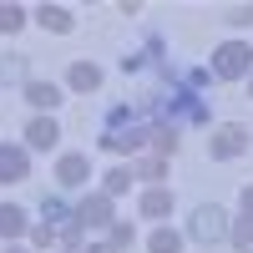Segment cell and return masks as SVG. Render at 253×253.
Wrapping results in <instances>:
<instances>
[{"mask_svg": "<svg viewBox=\"0 0 253 253\" xmlns=\"http://www.w3.org/2000/svg\"><path fill=\"white\" fill-rule=\"evenodd\" d=\"M56 147H61L56 117H31V126H26V152H56Z\"/></svg>", "mask_w": 253, "mask_h": 253, "instance_id": "10", "label": "cell"}, {"mask_svg": "<svg viewBox=\"0 0 253 253\" xmlns=\"http://www.w3.org/2000/svg\"><path fill=\"white\" fill-rule=\"evenodd\" d=\"M26 20H31V10H26V5H10V0H0V36H15Z\"/></svg>", "mask_w": 253, "mask_h": 253, "instance_id": "20", "label": "cell"}, {"mask_svg": "<svg viewBox=\"0 0 253 253\" xmlns=\"http://www.w3.org/2000/svg\"><path fill=\"white\" fill-rule=\"evenodd\" d=\"M20 91H26V101H31V107L41 112V117H51L56 107H61V101H66V96H61V86H56V81H26V86H20Z\"/></svg>", "mask_w": 253, "mask_h": 253, "instance_id": "12", "label": "cell"}, {"mask_svg": "<svg viewBox=\"0 0 253 253\" xmlns=\"http://www.w3.org/2000/svg\"><path fill=\"white\" fill-rule=\"evenodd\" d=\"M172 208H177V198H172V187H147V193L137 198V213L142 218H152V223H167V218H172Z\"/></svg>", "mask_w": 253, "mask_h": 253, "instance_id": "8", "label": "cell"}, {"mask_svg": "<svg viewBox=\"0 0 253 253\" xmlns=\"http://www.w3.org/2000/svg\"><path fill=\"white\" fill-rule=\"evenodd\" d=\"M61 253H66V248H61Z\"/></svg>", "mask_w": 253, "mask_h": 253, "instance_id": "27", "label": "cell"}, {"mask_svg": "<svg viewBox=\"0 0 253 253\" xmlns=\"http://www.w3.org/2000/svg\"><path fill=\"white\" fill-rule=\"evenodd\" d=\"M76 223H81V233H86V228H112L117 223V198H107L96 187V193H86L76 203Z\"/></svg>", "mask_w": 253, "mask_h": 253, "instance_id": "4", "label": "cell"}, {"mask_svg": "<svg viewBox=\"0 0 253 253\" xmlns=\"http://www.w3.org/2000/svg\"><path fill=\"white\" fill-rule=\"evenodd\" d=\"M248 96H253V76H248Z\"/></svg>", "mask_w": 253, "mask_h": 253, "instance_id": "26", "label": "cell"}, {"mask_svg": "<svg viewBox=\"0 0 253 253\" xmlns=\"http://www.w3.org/2000/svg\"><path fill=\"white\" fill-rule=\"evenodd\" d=\"M81 253H117V248H112V243H86Z\"/></svg>", "mask_w": 253, "mask_h": 253, "instance_id": "24", "label": "cell"}, {"mask_svg": "<svg viewBox=\"0 0 253 253\" xmlns=\"http://www.w3.org/2000/svg\"><path fill=\"white\" fill-rule=\"evenodd\" d=\"M132 238H137V228H132V223H126V218H117V223L107 228V243H112L117 253H126V248H132Z\"/></svg>", "mask_w": 253, "mask_h": 253, "instance_id": "21", "label": "cell"}, {"mask_svg": "<svg viewBox=\"0 0 253 253\" xmlns=\"http://www.w3.org/2000/svg\"><path fill=\"white\" fill-rule=\"evenodd\" d=\"M182 233H177V228H167V223H157L152 228V238H147V253H182Z\"/></svg>", "mask_w": 253, "mask_h": 253, "instance_id": "17", "label": "cell"}, {"mask_svg": "<svg viewBox=\"0 0 253 253\" xmlns=\"http://www.w3.org/2000/svg\"><path fill=\"white\" fill-rule=\"evenodd\" d=\"M0 81H5V86H26L31 81V56H0Z\"/></svg>", "mask_w": 253, "mask_h": 253, "instance_id": "15", "label": "cell"}, {"mask_svg": "<svg viewBox=\"0 0 253 253\" xmlns=\"http://www.w3.org/2000/svg\"><path fill=\"white\" fill-rule=\"evenodd\" d=\"M228 228H233V213H228V208H218V203H203V208H193V218H187V233H182V238L213 248V243H228Z\"/></svg>", "mask_w": 253, "mask_h": 253, "instance_id": "1", "label": "cell"}, {"mask_svg": "<svg viewBox=\"0 0 253 253\" xmlns=\"http://www.w3.org/2000/svg\"><path fill=\"white\" fill-rule=\"evenodd\" d=\"M5 253H31V248H20V243H5Z\"/></svg>", "mask_w": 253, "mask_h": 253, "instance_id": "25", "label": "cell"}, {"mask_svg": "<svg viewBox=\"0 0 253 253\" xmlns=\"http://www.w3.org/2000/svg\"><path fill=\"white\" fill-rule=\"evenodd\" d=\"M248 142H253V132L243 122H223V126L208 132V157H213V162H233V157L248 152Z\"/></svg>", "mask_w": 253, "mask_h": 253, "instance_id": "3", "label": "cell"}, {"mask_svg": "<svg viewBox=\"0 0 253 253\" xmlns=\"http://www.w3.org/2000/svg\"><path fill=\"white\" fill-rule=\"evenodd\" d=\"M66 86L71 91H96L101 86V66H96V61H71V66H66Z\"/></svg>", "mask_w": 253, "mask_h": 253, "instance_id": "14", "label": "cell"}, {"mask_svg": "<svg viewBox=\"0 0 253 253\" xmlns=\"http://www.w3.org/2000/svg\"><path fill=\"white\" fill-rule=\"evenodd\" d=\"M223 15L233 20V26H253V5H228Z\"/></svg>", "mask_w": 253, "mask_h": 253, "instance_id": "23", "label": "cell"}, {"mask_svg": "<svg viewBox=\"0 0 253 253\" xmlns=\"http://www.w3.org/2000/svg\"><path fill=\"white\" fill-rule=\"evenodd\" d=\"M132 177H142L147 187H162V177H167V157H157V152H152V157H137V162H132Z\"/></svg>", "mask_w": 253, "mask_h": 253, "instance_id": "16", "label": "cell"}, {"mask_svg": "<svg viewBox=\"0 0 253 253\" xmlns=\"http://www.w3.org/2000/svg\"><path fill=\"white\" fill-rule=\"evenodd\" d=\"M31 243H36V248H56V243H61V233H56L51 223H36V228H31Z\"/></svg>", "mask_w": 253, "mask_h": 253, "instance_id": "22", "label": "cell"}, {"mask_svg": "<svg viewBox=\"0 0 253 253\" xmlns=\"http://www.w3.org/2000/svg\"><path fill=\"white\" fill-rule=\"evenodd\" d=\"M208 71H213V81H248L253 76V46L248 41H223L213 51V61H208Z\"/></svg>", "mask_w": 253, "mask_h": 253, "instance_id": "2", "label": "cell"}, {"mask_svg": "<svg viewBox=\"0 0 253 253\" xmlns=\"http://www.w3.org/2000/svg\"><path fill=\"white\" fill-rule=\"evenodd\" d=\"M228 243H233L238 253L253 248V182L238 193V218H233V228H228Z\"/></svg>", "mask_w": 253, "mask_h": 253, "instance_id": "6", "label": "cell"}, {"mask_svg": "<svg viewBox=\"0 0 253 253\" xmlns=\"http://www.w3.org/2000/svg\"><path fill=\"white\" fill-rule=\"evenodd\" d=\"M177 142H182V137H177V122H152V152H157V157H172Z\"/></svg>", "mask_w": 253, "mask_h": 253, "instance_id": "19", "label": "cell"}, {"mask_svg": "<svg viewBox=\"0 0 253 253\" xmlns=\"http://www.w3.org/2000/svg\"><path fill=\"white\" fill-rule=\"evenodd\" d=\"M41 218L61 233L66 223H76V203H66V193H51V198H41Z\"/></svg>", "mask_w": 253, "mask_h": 253, "instance_id": "13", "label": "cell"}, {"mask_svg": "<svg viewBox=\"0 0 253 253\" xmlns=\"http://www.w3.org/2000/svg\"><path fill=\"white\" fill-rule=\"evenodd\" d=\"M31 213L20 203H0V243H15V238H31Z\"/></svg>", "mask_w": 253, "mask_h": 253, "instance_id": "11", "label": "cell"}, {"mask_svg": "<svg viewBox=\"0 0 253 253\" xmlns=\"http://www.w3.org/2000/svg\"><path fill=\"white\" fill-rule=\"evenodd\" d=\"M132 182H137V177H132V167L117 162V167H107V172H101V193H107V198H122Z\"/></svg>", "mask_w": 253, "mask_h": 253, "instance_id": "18", "label": "cell"}, {"mask_svg": "<svg viewBox=\"0 0 253 253\" xmlns=\"http://www.w3.org/2000/svg\"><path fill=\"white\" fill-rule=\"evenodd\" d=\"M86 177H91V157L86 152H61L56 157V187H61V193L86 187Z\"/></svg>", "mask_w": 253, "mask_h": 253, "instance_id": "5", "label": "cell"}, {"mask_svg": "<svg viewBox=\"0 0 253 253\" xmlns=\"http://www.w3.org/2000/svg\"><path fill=\"white\" fill-rule=\"evenodd\" d=\"M31 20L41 31H56V36H71L76 31V15H71V5H51V0H41V5L31 10Z\"/></svg>", "mask_w": 253, "mask_h": 253, "instance_id": "9", "label": "cell"}, {"mask_svg": "<svg viewBox=\"0 0 253 253\" xmlns=\"http://www.w3.org/2000/svg\"><path fill=\"white\" fill-rule=\"evenodd\" d=\"M26 177H31L26 142H0V182H26Z\"/></svg>", "mask_w": 253, "mask_h": 253, "instance_id": "7", "label": "cell"}]
</instances>
